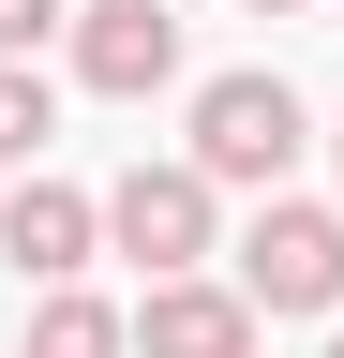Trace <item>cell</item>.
<instances>
[{"mask_svg":"<svg viewBox=\"0 0 344 358\" xmlns=\"http://www.w3.org/2000/svg\"><path fill=\"white\" fill-rule=\"evenodd\" d=\"M299 150H315V105H299V90H284L270 60H254V75H209V90H195V150H180V164L209 179V194H254V209H270Z\"/></svg>","mask_w":344,"mask_h":358,"instance_id":"1","label":"cell"},{"mask_svg":"<svg viewBox=\"0 0 344 358\" xmlns=\"http://www.w3.org/2000/svg\"><path fill=\"white\" fill-rule=\"evenodd\" d=\"M105 254H135L150 284H209V254H225V194H209L195 164H120V179H105Z\"/></svg>","mask_w":344,"mask_h":358,"instance_id":"2","label":"cell"},{"mask_svg":"<svg viewBox=\"0 0 344 358\" xmlns=\"http://www.w3.org/2000/svg\"><path fill=\"white\" fill-rule=\"evenodd\" d=\"M225 284H240L254 313H344V209H315V194H270V209L240 224Z\"/></svg>","mask_w":344,"mask_h":358,"instance_id":"3","label":"cell"},{"mask_svg":"<svg viewBox=\"0 0 344 358\" xmlns=\"http://www.w3.org/2000/svg\"><path fill=\"white\" fill-rule=\"evenodd\" d=\"M90 254H105V194H75V179H0V268L15 284H90Z\"/></svg>","mask_w":344,"mask_h":358,"instance_id":"4","label":"cell"},{"mask_svg":"<svg viewBox=\"0 0 344 358\" xmlns=\"http://www.w3.org/2000/svg\"><path fill=\"white\" fill-rule=\"evenodd\" d=\"M75 90H105V105L180 90V15L165 0H75Z\"/></svg>","mask_w":344,"mask_h":358,"instance_id":"5","label":"cell"},{"mask_svg":"<svg viewBox=\"0 0 344 358\" xmlns=\"http://www.w3.org/2000/svg\"><path fill=\"white\" fill-rule=\"evenodd\" d=\"M270 343V313H254L225 268H209V284H150L135 299V358H254Z\"/></svg>","mask_w":344,"mask_h":358,"instance_id":"6","label":"cell"},{"mask_svg":"<svg viewBox=\"0 0 344 358\" xmlns=\"http://www.w3.org/2000/svg\"><path fill=\"white\" fill-rule=\"evenodd\" d=\"M30 358H135V313L90 299V284H60V299H30Z\"/></svg>","mask_w":344,"mask_h":358,"instance_id":"7","label":"cell"},{"mask_svg":"<svg viewBox=\"0 0 344 358\" xmlns=\"http://www.w3.org/2000/svg\"><path fill=\"white\" fill-rule=\"evenodd\" d=\"M46 134H60V75L46 60H0V164L46 179Z\"/></svg>","mask_w":344,"mask_h":358,"instance_id":"8","label":"cell"},{"mask_svg":"<svg viewBox=\"0 0 344 358\" xmlns=\"http://www.w3.org/2000/svg\"><path fill=\"white\" fill-rule=\"evenodd\" d=\"M46 45H75V0H0V60H46Z\"/></svg>","mask_w":344,"mask_h":358,"instance_id":"9","label":"cell"},{"mask_svg":"<svg viewBox=\"0 0 344 358\" xmlns=\"http://www.w3.org/2000/svg\"><path fill=\"white\" fill-rule=\"evenodd\" d=\"M240 15H299V0H240Z\"/></svg>","mask_w":344,"mask_h":358,"instance_id":"10","label":"cell"},{"mask_svg":"<svg viewBox=\"0 0 344 358\" xmlns=\"http://www.w3.org/2000/svg\"><path fill=\"white\" fill-rule=\"evenodd\" d=\"M329 164H344V120H329Z\"/></svg>","mask_w":344,"mask_h":358,"instance_id":"11","label":"cell"},{"mask_svg":"<svg viewBox=\"0 0 344 358\" xmlns=\"http://www.w3.org/2000/svg\"><path fill=\"white\" fill-rule=\"evenodd\" d=\"M329 358H344V329H329Z\"/></svg>","mask_w":344,"mask_h":358,"instance_id":"12","label":"cell"},{"mask_svg":"<svg viewBox=\"0 0 344 358\" xmlns=\"http://www.w3.org/2000/svg\"><path fill=\"white\" fill-rule=\"evenodd\" d=\"M329 15H344V0H329Z\"/></svg>","mask_w":344,"mask_h":358,"instance_id":"13","label":"cell"}]
</instances>
